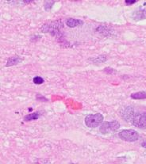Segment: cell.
<instances>
[{
  "label": "cell",
  "mask_w": 146,
  "mask_h": 164,
  "mask_svg": "<svg viewBox=\"0 0 146 164\" xmlns=\"http://www.w3.org/2000/svg\"><path fill=\"white\" fill-rule=\"evenodd\" d=\"M120 128V124L117 121H110V122H104L99 128V131L103 134L110 133L111 132H115Z\"/></svg>",
  "instance_id": "cell-3"
},
{
  "label": "cell",
  "mask_w": 146,
  "mask_h": 164,
  "mask_svg": "<svg viewBox=\"0 0 146 164\" xmlns=\"http://www.w3.org/2000/svg\"><path fill=\"white\" fill-rule=\"evenodd\" d=\"M141 145H142V147H144V148H146V140L143 141L142 144H141Z\"/></svg>",
  "instance_id": "cell-14"
},
{
  "label": "cell",
  "mask_w": 146,
  "mask_h": 164,
  "mask_svg": "<svg viewBox=\"0 0 146 164\" xmlns=\"http://www.w3.org/2000/svg\"><path fill=\"white\" fill-rule=\"evenodd\" d=\"M132 124L139 128H146V113H137L132 117Z\"/></svg>",
  "instance_id": "cell-4"
},
{
  "label": "cell",
  "mask_w": 146,
  "mask_h": 164,
  "mask_svg": "<svg viewBox=\"0 0 146 164\" xmlns=\"http://www.w3.org/2000/svg\"><path fill=\"white\" fill-rule=\"evenodd\" d=\"M135 18H137V19H144V18H146V9L141 10V11L136 12Z\"/></svg>",
  "instance_id": "cell-10"
},
{
  "label": "cell",
  "mask_w": 146,
  "mask_h": 164,
  "mask_svg": "<svg viewBox=\"0 0 146 164\" xmlns=\"http://www.w3.org/2000/svg\"><path fill=\"white\" fill-rule=\"evenodd\" d=\"M40 117V114L39 113H33V114H29L28 115L25 116L24 117V120L25 121H34V120H37L38 117Z\"/></svg>",
  "instance_id": "cell-8"
},
{
  "label": "cell",
  "mask_w": 146,
  "mask_h": 164,
  "mask_svg": "<svg viewBox=\"0 0 146 164\" xmlns=\"http://www.w3.org/2000/svg\"><path fill=\"white\" fill-rule=\"evenodd\" d=\"M130 97L134 99H146L145 91H139V92L132 94Z\"/></svg>",
  "instance_id": "cell-7"
},
{
  "label": "cell",
  "mask_w": 146,
  "mask_h": 164,
  "mask_svg": "<svg viewBox=\"0 0 146 164\" xmlns=\"http://www.w3.org/2000/svg\"><path fill=\"white\" fill-rule=\"evenodd\" d=\"M20 60H20L18 56H13V57L10 58L9 60H8V62H7V66H11V65L17 64L18 63H19Z\"/></svg>",
  "instance_id": "cell-9"
},
{
  "label": "cell",
  "mask_w": 146,
  "mask_h": 164,
  "mask_svg": "<svg viewBox=\"0 0 146 164\" xmlns=\"http://www.w3.org/2000/svg\"><path fill=\"white\" fill-rule=\"evenodd\" d=\"M118 136L122 140L127 141V142H134L138 140L139 134L137 133V132H136L135 130L126 129L119 132Z\"/></svg>",
  "instance_id": "cell-2"
},
{
  "label": "cell",
  "mask_w": 146,
  "mask_h": 164,
  "mask_svg": "<svg viewBox=\"0 0 146 164\" xmlns=\"http://www.w3.org/2000/svg\"><path fill=\"white\" fill-rule=\"evenodd\" d=\"M33 83H35V84H42V83H44V80L42 79V77H39V76H37V77H35L34 79H33Z\"/></svg>",
  "instance_id": "cell-11"
},
{
  "label": "cell",
  "mask_w": 146,
  "mask_h": 164,
  "mask_svg": "<svg viewBox=\"0 0 146 164\" xmlns=\"http://www.w3.org/2000/svg\"><path fill=\"white\" fill-rule=\"evenodd\" d=\"M134 110L131 107H127L122 114V117L126 119V121L130 119V118L132 119V117H134Z\"/></svg>",
  "instance_id": "cell-6"
},
{
  "label": "cell",
  "mask_w": 146,
  "mask_h": 164,
  "mask_svg": "<svg viewBox=\"0 0 146 164\" xmlns=\"http://www.w3.org/2000/svg\"><path fill=\"white\" fill-rule=\"evenodd\" d=\"M37 98H38V100H44V101H47L46 98H45V97H42V96L40 95V94H38V95H37Z\"/></svg>",
  "instance_id": "cell-12"
},
{
  "label": "cell",
  "mask_w": 146,
  "mask_h": 164,
  "mask_svg": "<svg viewBox=\"0 0 146 164\" xmlns=\"http://www.w3.org/2000/svg\"><path fill=\"white\" fill-rule=\"evenodd\" d=\"M103 116L101 114H90L85 117V124L89 128H96L103 122Z\"/></svg>",
  "instance_id": "cell-1"
},
{
  "label": "cell",
  "mask_w": 146,
  "mask_h": 164,
  "mask_svg": "<svg viewBox=\"0 0 146 164\" xmlns=\"http://www.w3.org/2000/svg\"><path fill=\"white\" fill-rule=\"evenodd\" d=\"M66 25L69 26V27L73 28L76 27L78 25H83V22L81 20H79V19H75V18H69L66 20L65 22Z\"/></svg>",
  "instance_id": "cell-5"
},
{
  "label": "cell",
  "mask_w": 146,
  "mask_h": 164,
  "mask_svg": "<svg viewBox=\"0 0 146 164\" xmlns=\"http://www.w3.org/2000/svg\"><path fill=\"white\" fill-rule=\"evenodd\" d=\"M125 2H126L127 5H131V4H134L135 3V2H137V1H128V0H127V1H126Z\"/></svg>",
  "instance_id": "cell-13"
}]
</instances>
